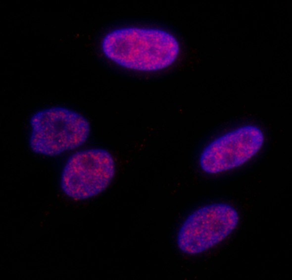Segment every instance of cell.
Here are the masks:
<instances>
[{"label":"cell","mask_w":292,"mask_h":280,"mask_svg":"<svg viewBox=\"0 0 292 280\" xmlns=\"http://www.w3.org/2000/svg\"><path fill=\"white\" fill-rule=\"evenodd\" d=\"M105 55L130 69L153 71L171 65L179 52L176 39L160 29L124 28L108 33L102 42Z\"/></svg>","instance_id":"obj_1"},{"label":"cell","mask_w":292,"mask_h":280,"mask_svg":"<svg viewBox=\"0 0 292 280\" xmlns=\"http://www.w3.org/2000/svg\"><path fill=\"white\" fill-rule=\"evenodd\" d=\"M29 146L35 153L48 157L74 150L87 141L89 122L81 114L63 107H52L34 113L30 120Z\"/></svg>","instance_id":"obj_2"},{"label":"cell","mask_w":292,"mask_h":280,"mask_svg":"<svg viewBox=\"0 0 292 280\" xmlns=\"http://www.w3.org/2000/svg\"><path fill=\"white\" fill-rule=\"evenodd\" d=\"M115 171L114 159L107 151L92 148L78 151L69 158L63 168L61 187L73 199L90 198L107 188Z\"/></svg>","instance_id":"obj_3"},{"label":"cell","mask_w":292,"mask_h":280,"mask_svg":"<svg viewBox=\"0 0 292 280\" xmlns=\"http://www.w3.org/2000/svg\"><path fill=\"white\" fill-rule=\"evenodd\" d=\"M239 219L236 210L227 204H213L200 208L182 224L177 235V245L188 254L203 252L231 233Z\"/></svg>","instance_id":"obj_4"},{"label":"cell","mask_w":292,"mask_h":280,"mask_svg":"<svg viewBox=\"0 0 292 280\" xmlns=\"http://www.w3.org/2000/svg\"><path fill=\"white\" fill-rule=\"evenodd\" d=\"M263 141V133L258 127H240L219 137L205 148L199 160L200 167L210 174L238 167L259 150Z\"/></svg>","instance_id":"obj_5"}]
</instances>
